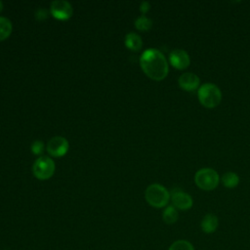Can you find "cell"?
Instances as JSON below:
<instances>
[{
  "mask_svg": "<svg viewBox=\"0 0 250 250\" xmlns=\"http://www.w3.org/2000/svg\"><path fill=\"white\" fill-rule=\"evenodd\" d=\"M199 103L206 108L216 107L222 100V92L214 83H204L197 90Z\"/></svg>",
  "mask_w": 250,
  "mask_h": 250,
  "instance_id": "obj_2",
  "label": "cell"
},
{
  "mask_svg": "<svg viewBox=\"0 0 250 250\" xmlns=\"http://www.w3.org/2000/svg\"><path fill=\"white\" fill-rule=\"evenodd\" d=\"M149 9H150V4H149V2H147V1H143L142 3H141V5H140V11L145 15L146 13H147L148 11H149Z\"/></svg>",
  "mask_w": 250,
  "mask_h": 250,
  "instance_id": "obj_20",
  "label": "cell"
},
{
  "mask_svg": "<svg viewBox=\"0 0 250 250\" xmlns=\"http://www.w3.org/2000/svg\"><path fill=\"white\" fill-rule=\"evenodd\" d=\"M35 18L38 20V21H44L48 18V12L46 9L44 8H38L36 11H35Z\"/></svg>",
  "mask_w": 250,
  "mask_h": 250,
  "instance_id": "obj_19",
  "label": "cell"
},
{
  "mask_svg": "<svg viewBox=\"0 0 250 250\" xmlns=\"http://www.w3.org/2000/svg\"><path fill=\"white\" fill-rule=\"evenodd\" d=\"M50 13L59 21H66L72 16L73 9L69 2L64 0H56L51 3Z\"/></svg>",
  "mask_w": 250,
  "mask_h": 250,
  "instance_id": "obj_6",
  "label": "cell"
},
{
  "mask_svg": "<svg viewBox=\"0 0 250 250\" xmlns=\"http://www.w3.org/2000/svg\"><path fill=\"white\" fill-rule=\"evenodd\" d=\"M31 152L35 155H39L41 156L43 151H44V144L40 141V140H35L33 141V143L31 144Z\"/></svg>",
  "mask_w": 250,
  "mask_h": 250,
  "instance_id": "obj_18",
  "label": "cell"
},
{
  "mask_svg": "<svg viewBox=\"0 0 250 250\" xmlns=\"http://www.w3.org/2000/svg\"><path fill=\"white\" fill-rule=\"evenodd\" d=\"M178 219H179L178 210L173 205H169L163 210L162 220L165 224L173 225L178 221Z\"/></svg>",
  "mask_w": 250,
  "mask_h": 250,
  "instance_id": "obj_13",
  "label": "cell"
},
{
  "mask_svg": "<svg viewBox=\"0 0 250 250\" xmlns=\"http://www.w3.org/2000/svg\"><path fill=\"white\" fill-rule=\"evenodd\" d=\"M2 10H3V3L2 1H0V13L2 12Z\"/></svg>",
  "mask_w": 250,
  "mask_h": 250,
  "instance_id": "obj_21",
  "label": "cell"
},
{
  "mask_svg": "<svg viewBox=\"0 0 250 250\" xmlns=\"http://www.w3.org/2000/svg\"><path fill=\"white\" fill-rule=\"evenodd\" d=\"M219 227V220H218V217L214 214H211V213H208L206 214L201 222H200V229L203 232L207 233V234H210V233H213L217 230Z\"/></svg>",
  "mask_w": 250,
  "mask_h": 250,
  "instance_id": "obj_11",
  "label": "cell"
},
{
  "mask_svg": "<svg viewBox=\"0 0 250 250\" xmlns=\"http://www.w3.org/2000/svg\"><path fill=\"white\" fill-rule=\"evenodd\" d=\"M178 84L183 90L192 92L199 88L200 79L196 74L192 72H185L179 77Z\"/></svg>",
  "mask_w": 250,
  "mask_h": 250,
  "instance_id": "obj_10",
  "label": "cell"
},
{
  "mask_svg": "<svg viewBox=\"0 0 250 250\" xmlns=\"http://www.w3.org/2000/svg\"><path fill=\"white\" fill-rule=\"evenodd\" d=\"M170 198L172 200L173 206L177 210H188L191 208L193 203L191 196L180 188H174L170 193Z\"/></svg>",
  "mask_w": 250,
  "mask_h": 250,
  "instance_id": "obj_8",
  "label": "cell"
},
{
  "mask_svg": "<svg viewBox=\"0 0 250 250\" xmlns=\"http://www.w3.org/2000/svg\"><path fill=\"white\" fill-rule=\"evenodd\" d=\"M220 182L219 174L212 168H201L194 175L195 185L203 190H213Z\"/></svg>",
  "mask_w": 250,
  "mask_h": 250,
  "instance_id": "obj_4",
  "label": "cell"
},
{
  "mask_svg": "<svg viewBox=\"0 0 250 250\" xmlns=\"http://www.w3.org/2000/svg\"><path fill=\"white\" fill-rule=\"evenodd\" d=\"M221 181L223 183V185L228 188H235L238 183H239V177L236 173L234 172H227L225 173L222 178Z\"/></svg>",
  "mask_w": 250,
  "mask_h": 250,
  "instance_id": "obj_15",
  "label": "cell"
},
{
  "mask_svg": "<svg viewBox=\"0 0 250 250\" xmlns=\"http://www.w3.org/2000/svg\"><path fill=\"white\" fill-rule=\"evenodd\" d=\"M68 142L62 136H55L49 140L46 149L51 156L62 157L68 151Z\"/></svg>",
  "mask_w": 250,
  "mask_h": 250,
  "instance_id": "obj_7",
  "label": "cell"
},
{
  "mask_svg": "<svg viewBox=\"0 0 250 250\" xmlns=\"http://www.w3.org/2000/svg\"><path fill=\"white\" fill-rule=\"evenodd\" d=\"M55 162L54 160L46 155L39 156L33 163L32 172L38 180H48L55 173Z\"/></svg>",
  "mask_w": 250,
  "mask_h": 250,
  "instance_id": "obj_5",
  "label": "cell"
},
{
  "mask_svg": "<svg viewBox=\"0 0 250 250\" xmlns=\"http://www.w3.org/2000/svg\"><path fill=\"white\" fill-rule=\"evenodd\" d=\"M140 64L145 74L155 81L163 80L169 71L165 56L157 49L146 50L140 58Z\"/></svg>",
  "mask_w": 250,
  "mask_h": 250,
  "instance_id": "obj_1",
  "label": "cell"
},
{
  "mask_svg": "<svg viewBox=\"0 0 250 250\" xmlns=\"http://www.w3.org/2000/svg\"><path fill=\"white\" fill-rule=\"evenodd\" d=\"M152 26V21L145 15L140 16L135 21V27L140 31H147Z\"/></svg>",
  "mask_w": 250,
  "mask_h": 250,
  "instance_id": "obj_16",
  "label": "cell"
},
{
  "mask_svg": "<svg viewBox=\"0 0 250 250\" xmlns=\"http://www.w3.org/2000/svg\"><path fill=\"white\" fill-rule=\"evenodd\" d=\"M13 25L9 19L0 17V41L6 40L12 33Z\"/></svg>",
  "mask_w": 250,
  "mask_h": 250,
  "instance_id": "obj_14",
  "label": "cell"
},
{
  "mask_svg": "<svg viewBox=\"0 0 250 250\" xmlns=\"http://www.w3.org/2000/svg\"><path fill=\"white\" fill-rule=\"evenodd\" d=\"M145 197L150 206L154 208H162L168 204L170 200V192L160 184H151L146 188Z\"/></svg>",
  "mask_w": 250,
  "mask_h": 250,
  "instance_id": "obj_3",
  "label": "cell"
},
{
  "mask_svg": "<svg viewBox=\"0 0 250 250\" xmlns=\"http://www.w3.org/2000/svg\"><path fill=\"white\" fill-rule=\"evenodd\" d=\"M170 63L177 69H185L189 65L188 54L183 49H175L169 55Z\"/></svg>",
  "mask_w": 250,
  "mask_h": 250,
  "instance_id": "obj_9",
  "label": "cell"
},
{
  "mask_svg": "<svg viewBox=\"0 0 250 250\" xmlns=\"http://www.w3.org/2000/svg\"><path fill=\"white\" fill-rule=\"evenodd\" d=\"M125 46L127 49L133 52H138L142 49L143 40L139 34L135 32H129L125 36Z\"/></svg>",
  "mask_w": 250,
  "mask_h": 250,
  "instance_id": "obj_12",
  "label": "cell"
},
{
  "mask_svg": "<svg viewBox=\"0 0 250 250\" xmlns=\"http://www.w3.org/2000/svg\"><path fill=\"white\" fill-rule=\"evenodd\" d=\"M168 250H194L192 244L185 239H179L174 241Z\"/></svg>",
  "mask_w": 250,
  "mask_h": 250,
  "instance_id": "obj_17",
  "label": "cell"
}]
</instances>
